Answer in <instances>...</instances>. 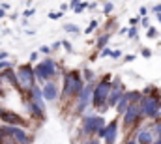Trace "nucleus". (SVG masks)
Instances as JSON below:
<instances>
[{"mask_svg": "<svg viewBox=\"0 0 161 144\" xmlns=\"http://www.w3.org/2000/svg\"><path fill=\"white\" fill-rule=\"evenodd\" d=\"M84 88V80L80 79V71L79 69H71L66 71L62 75V86H60V97L64 103L68 101H75L79 97V94Z\"/></svg>", "mask_w": 161, "mask_h": 144, "instance_id": "f257e3e1", "label": "nucleus"}, {"mask_svg": "<svg viewBox=\"0 0 161 144\" xmlns=\"http://www.w3.org/2000/svg\"><path fill=\"white\" fill-rule=\"evenodd\" d=\"M107 125V120L99 114H84L80 116V127H79V135L80 139H94L96 133L99 129H103Z\"/></svg>", "mask_w": 161, "mask_h": 144, "instance_id": "f03ea898", "label": "nucleus"}, {"mask_svg": "<svg viewBox=\"0 0 161 144\" xmlns=\"http://www.w3.org/2000/svg\"><path fill=\"white\" fill-rule=\"evenodd\" d=\"M32 68H34V79L40 84H45L49 80H56V60H53L51 56L40 60Z\"/></svg>", "mask_w": 161, "mask_h": 144, "instance_id": "7ed1b4c3", "label": "nucleus"}, {"mask_svg": "<svg viewBox=\"0 0 161 144\" xmlns=\"http://www.w3.org/2000/svg\"><path fill=\"white\" fill-rule=\"evenodd\" d=\"M109 94H111V80H107V79L101 77V79L94 84L90 107H94L96 110H99L101 107H107V97H109Z\"/></svg>", "mask_w": 161, "mask_h": 144, "instance_id": "20e7f679", "label": "nucleus"}, {"mask_svg": "<svg viewBox=\"0 0 161 144\" xmlns=\"http://www.w3.org/2000/svg\"><path fill=\"white\" fill-rule=\"evenodd\" d=\"M15 75H17V82H19V92L26 96V92L36 86V79H34V68L26 62L21 64L19 68H15Z\"/></svg>", "mask_w": 161, "mask_h": 144, "instance_id": "39448f33", "label": "nucleus"}, {"mask_svg": "<svg viewBox=\"0 0 161 144\" xmlns=\"http://www.w3.org/2000/svg\"><path fill=\"white\" fill-rule=\"evenodd\" d=\"M159 103H161V94L142 97L141 103H139V112H141V116H142V118H148L150 122L158 120V118H159V114H158Z\"/></svg>", "mask_w": 161, "mask_h": 144, "instance_id": "423d86ee", "label": "nucleus"}, {"mask_svg": "<svg viewBox=\"0 0 161 144\" xmlns=\"http://www.w3.org/2000/svg\"><path fill=\"white\" fill-rule=\"evenodd\" d=\"M0 122L4 125H11V127H23V129H28V120L25 116H21L19 112H13V110H6L0 114Z\"/></svg>", "mask_w": 161, "mask_h": 144, "instance_id": "0eeeda50", "label": "nucleus"}, {"mask_svg": "<svg viewBox=\"0 0 161 144\" xmlns=\"http://www.w3.org/2000/svg\"><path fill=\"white\" fill-rule=\"evenodd\" d=\"M41 96H43V101L45 103H54L58 101L60 97V84L56 80H49L45 84H41Z\"/></svg>", "mask_w": 161, "mask_h": 144, "instance_id": "6e6552de", "label": "nucleus"}, {"mask_svg": "<svg viewBox=\"0 0 161 144\" xmlns=\"http://www.w3.org/2000/svg\"><path fill=\"white\" fill-rule=\"evenodd\" d=\"M118 131H120V120H118V118H113L111 122H107V125H105L103 144H116Z\"/></svg>", "mask_w": 161, "mask_h": 144, "instance_id": "1a4fd4ad", "label": "nucleus"}, {"mask_svg": "<svg viewBox=\"0 0 161 144\" xmlns=\"http://www.w3.org/2000/svg\"><path fill=\"white\" fill-rule=\"evenodd\" d=\"M11 141L15 144H32L34 142V135H30V133H28L26 129H23V127H13Z\"/></svg>", "mask_w": 161, "mask_h": 144, "instance_id": "9d476101", "label": "nucleus"}, {"mask_svg": "<svg viewBox=\"0 0 161 144\" xmlns=\"http://www.w3.org/2000/svg\"><path fill=\"white\" fill-rule=\"evenodd\" d=\"M25 105H26V110H28V114H30V118H32L34 122H45V120H47V112L41 110V108H38L32 101H26V99H25Z\"/></svg>", "mask_w": 161, "mask_h": 144, "instance_id": "9b49d317", "label": "nucleus"}, {"mask_svg": "<svg viewBox=\"0 0 161 144\" xmlns=\"http://www.w3.org/2000/svg\"><path fill=\"white\" fill-rule=\"evenodd\" d=\"M135 142L137 144H152L154 142V137H152V133L148 131V127H141V129L137 131Z\"/></svg>", "mask_w": 161, "mask_h": 144, "instance_id": "f8f14e48", "label": "nucleus"}, {"mask_svg": "<svg viewBox=\"0 0 161 144\" xmlns=\"http://www.w3.org/2000/svg\"><path fill=\"white\" fill-rule=\"evenodd\" d=\"M0 77L6 84H9L11 88H17L19 90V82H17V75H15V69H6V71H0Z\"/></svg>", "mask_w": 161, "mask_h": 144, "instance_id": "ddd939ff", "label": "nucleus"}, {"mask_svg": "<svg viewBox=\"0 0 161 144\" xmlns=\"http://www.w3.org/2000/svg\"><path fill=\"white\" fill-rule=\"evenodd\" d=\"M124 97L129 101V105H139L142 99V94H141V90H125Z\"/></svg>", "mask_w": 161, "mask_h": 144, "instance_id": "4468645a", "label": "nucleus"}, {"mask_svg": "<svg viewBox=\"0 0 161 144\" xmlns=\"http://www.w3.org/2000/svg\"><path fill=\"white\" fill-rule=\"evenodd\" d=\"M124 92L125 90H111V94H109V97H107V107L109 108H114L116 107V103L120 101V97L124 96Z\"/></svg>", "mask_w": 161, "mask_h": 144, "instance_id": "2eb2a0df", "label": "nucleus"}, {"mask_svg": "<svg viewBox=\"0 0 161 144\" xmlns=\"http://www.w3.org/2000/svg\"><path fill=\"white\" fill-rule=\"evenodd\" d=\"M80 79L84 80V84H94V82H97L96 73L92 71L90 68H82V69H80Z\"/></svg>", "mask_w": 161, "mask_h": 144, "instance_id": "dca6fc26", "label": "nucleus"}, {"mask_svg": "<svg viewBox=\"0 0 161 144\" xmlns=\"http://www.w3.org/2000/svg\"><path fill=\"white\" fill-rule=\"evenodd\" d=\"M146 127H148V131L152 133V137H154V139H159V137H161V118L154 120V122H150Z\"/></svg>", "mask_w": 161, "mask_h": 144, "instance_id": "f3484780", "label": "nucleus"}, {"mask_svg": "<svg viewBox=\"0 0 161 144\" xmlns=\"http://www.w3.org/2000/svg\"><path fill=\"white\" fill-rule=\"evenodd\" d=\"M109 41H111V34L103 32L101 36H97V41H96V51H101L105 47H109Z\"/></svg>", "mask_w": 161, "mask_h": 144, "instance_id": "a211bd4d", "label": "nucleus"}, {"mask_svg": "<svg viewBox=\"0 0 161 144\" xmlns=\"http://www.w3.org/2000/svg\"><path fill=\"white\" fill-rule=\"evenodd\" d=\"M68 6H69V8H73V11H75L77 15H80L82 11H86V8H88V2H86V0H84V2L71 0V2H68Z\"/></svg>", "mask_w": 161, "mask_h": 144, "instance_id": "6ab92c4d", "label": "nucleus"}, {"mask_svg": "<svg viewBox=\"0 0 161 144\" xmlns=\"http://www.w3.org/2000/svg\"><path fill=\"white\" fill-rule=\"evenodd\" d=\"M141 94H142V97H146V96H158L159 94V88L156 84H148V86H144L141 90Z\"/></svg>", "mask_w": 161, "mask_h": 144, "instance_id": "aec40b11", "label": "nucleus"}, {"mask_svg": "<svg viewBox=\"0 0 161 144\" xmlns=\"http://www.w3.org/2000/svg\"><path fill=\"white\" fill-rule=\"evenodd\" d=\"M127 105H129V101H127V99H125V97L122 96V97H120V101H118V103H116V107H114V108H116V114H118V118H120L122 114L125 112Z\"/></svg>", "mask_w": 161, "mask_h": 144, "instance_id": "412c9836", "label": "nucleus"}, {"mask_svg": "<svg viewBox=\"0 0 161 144\" xmlns=\"http://www.w3.org/2000/svg\"><path fill=\"white\" fill-rule=\"evenodd\" d=\"M64 30H66L68 34H79V26H77V25H73V23L64 25Z\"/></svg>", "mask_w": 161, "mask_h": 144, "instance_id": "4be33fe9", "label": "nucleus"}, {"mask_svg": "<svg viewBox=\"0 0 161 144\" xmlns=\"http://www.w3.org/2000/svg\"><path fill=\"white\" fill-rule=\"evenodd\" d=\"M6 69H15V64L11 60H4L0 62V71H6Z\"/></svg>", "mask_w": 161, "mask_h": 144, "instance_id": "5701e85b", "label": "nucleus"}, {"mask_svg": "<svg viewBox=\"0 0 161 144\" xmlns=\"http://www.w3.org/2000/svg\"><path fill=\"white\" fill-rule=\"evenodd\" d=\"M97 26H99V23H97L96 19H92V21L88 23V26H86V30H84V32H86V34H92V32H94Z\"/></svg>", "mask_w": 161, "mask_h": 144, "instance_id": "b1692460", "label": "nucleus"}, {"mask_svg": "<svg viewBox=\"0 0 161 144\" xmlns=\"http://www.w3.org/2000/svg\"><path fill=\"white\" fill-rule=\"evenodd\" d=\"M38 60H40V53H38V51H32L30 56H28V64L34 66V64H38Z\"/></svg>", "mask_w": 161, "mask_h": 144, "instance_id": "393cba45", "label": "nucleus"}, {"mask_svg": "<svg viewBox=\"0 0 161 144\" xmlns=\"http://www.w3.org/2000/svg\"><path fill=\"white\" fill-rule=\"evenodd\" d=\"M113 9H114V4H113V2H105V4H103V13H105V15H111Z\"/></svg>", "mask_w": 161, "mask_h": 144, "instance_id": "a878e982", "label": "nucleus"}, {"mask_svg": "<svg viewBox=\"0 0 161 144\" xmlns=\"http://www.w3.org/2000/svg\"><path fill=\"white\" fill-rule=\"evenodd\" d=\"M60 47H62L66 53H73V47H71V43H69L68 39H62V41H60Z\"/></svg>", "mask_w": 161, "mask_h": 144, "instance_id": "bb28decb", "label": "nucleus"}, {"mask_svg": "<svg viewBox=\"0 0 161 144\" xmlns=\"http://www.w3.org/2000/svg\"><path fill=\"white\" fill-rule=\"evenodd\" d=\"M125 37H127V39H137V37H139V30H137V28H127Z\"/></svg>", "mask_w": 161, "mask_h": 144, "instance_id": "cd10ccee", "label": "nucleus"}, {"mask_svg": "<svg viewBox=\"0 0 161 144\" xmlns=\"http://www.w3.org/2000/svg\"><path fill=\"white\" fill-rule=\"evenodd\" d=\"M146 36L150 37V39H154V37L159 36V32H158V28H156V26H150V28L146 30Z\"/></svg>", "mask_w": 161, "mask_h": 144, "instance_id": "c85d7f7f", "label": "nucleus"}, {"mask_svg": "<svg viewBox=\"0 0 161 144\" xmlns=\"http://www.w3.org/2000/svg\"><path fill=\"white\" fill-rule=\"evenodd\" d=\"M111 53H113V49H111V47H105V49H101V51H99V54H97V56H99V58H109V56H111Z\"/></svg>", "mask_w": 161, "mask_h": 144, "instance_id": "c756f323", "label": "nucleus"}, {"mask_svg": "<svg viewBox=\"0 0 161 144\" xmlns=\"http://www.w3.org/2000/svg\"><path fill=\"white\" fill-rule=\"evenodd\" d=\"M139 23H141V26H142V28H146V30L152 26V25H150V21H148V17H141V19H139Z\"/></svg>", "mask_w": 161, "mask_h": 144, "instance_id": "7c9ffc66", "label": "nucleus"}, {"mask_svg": "<svg viewBox=\"0 0 161 144\" xmlns=\"http://www.w3.org/2000/svg\"><path fill=\"white\" fill-rule=\"evenodd\" d=\"M141 56H142V58H150V56H152V49L142 47V49H141Z\"/></svg>", "mask_w": 161, "mask_h": 144, "instance_id": "2f4dec72", "label": "nucleus"}, {"mask_svg": "<svg viewBox=\"0 0 161 144\" xmlns=\"http://www.w3.org/2000/svg\"><path fill=\"white\" fill-rule=\"evenodd\" d=\"M109 58H113V60L122 58V51H120V49H113V53H111V56H109Z\"/></svg>", "mask_w": 161, "mask_h": 144, "instance_id": "473e14b6", "label": "nucleus"}, {"mask_svg": "<svg viewBox=\"0 0 161 144\" xmlns=\"http://www.w3.org/2000/svg\"><path fill=\"white\" fill-rule=\"evenodd\" d=\"M34 13H36V8H28V9H25V11H23V17L26 19V17H32Z\"/></svg>", "mask_w": 161, "mask_h": 144, "instance_id": "72a5a7b5", "label": "nucleus"}, {"mask_svg": "<svg viewBox=\"0 0 161 144\" xmlns=\"http://www.w3.org/2000/svg\"><path fill=\"white\" fill-rule=\"evenodd\" d=\"M146 15H148V8H146V6H141V8H139V19H141V17H146Z\"/></svg>", "mask_w": 161, "mask_h": 144, "instance_id": "f704fd0d", "label": "nucleus"}, {"mask_svg": "<svg viewBox=\"0 0 161 144\" xmlns=\"http://www.w3.org/2000/svg\"><path fill=\"white\" fill-rule=\"evenodd\" d=\"M38 53H40V54H51V49H49V45H41Z\"/></svg>", "mask_w": 161, "mask_h": 144, "instance_id": "c9c22d12", "label": "nucleus"}, {"mask_svg": "<svg viewBox=\"0 0 161 144\" xmlns=\"http://www.w3.org/2000/svg\"><path fill=\"white\" fill-rule=\"evenodd\" d=\"M60 17H62V13H60V11H49V19H53V21H54V19H60Z\"/></svg>", "mask_w": 161, "mask_h": 144, "instance_id": "e433bc0d", "label": "nucleus"}, {"mask_svg": "<svg viewBox=\"0 0 161 144\" xmlns=\"http://www.w3.org/2000/svg\"><path fill=\"white\" fill-rule=\"evenodd\" d=\"M137 25H139V17H131L129 19V28H137Z\"/></svg>", "mask_w": 161, "mask_h": 144, "instance_id": "4c0bfd02", "label": "nucleus"}, {"mask_svg": "<svg viewBox=\"0 0 161 144\" xmlns=\"http://www.w3.org/2000/svg\"><path fill=\"white\" fill-rule=\"evenodd\" d=\"M80 144H103V142H101V141H97V139L94 137V139H86V141H82Z\"/></svg>", "mask_w": 161, "mask_h": 144, "instance_id": "58836bf2", "label": "nucleus"}, {"mask_svg": "<svg viewBox=\"0 0 161 144\" xmlns=\"http://www.w3.org/2000/svg\"><path fill=\"white\" fill-rule=\"evenodd\" d=\"M148 11H152V13L159 15V13H161V4H154V8H152V9H148Z\"/></svg>", "mask_w": 161, "mask_h": 144, "instance_id": "ea45409f", "label": "nucleus"}, {"mask_svg": "<svg viewBox=\"0 0 161 144\" xmlns=\"http://www.w3.org/2000/svg\"><path fill=\"white\" fill-rule=\"evenodd\" d=\"M135 58H137V54H127V56H124V62H125V64H129V62H133Z\"/></svg>", "mask_w": 161, "mask_h": 144, "instance_id": "a19ab883", "label": "nucleus"}, {"mask_svg": "<svg viewBox=\"0 0 161 144\" xmlns=\"http://www.w3.org/2000/svg\"><path fill=\"white\" fill-rule=\"evenodd\" d=\"M4 60H9V53H6V51H0V62H4Z\"/></svg>", "mask_w": 161, "mask_h": 144, "instance_id": "79ce46f5", "label": "nucleus"}, {"mask_svg": "<svg viewBox=\"0 0 161 144\" xmlns=\"http://www.w3.org/2000/svg\"><path fill=\"white\" fill-rule=\"evenodd\" d=\"M49 49H51V53H53V51H56V49H60V41H54Z\"/></svg>", "mask_w": 161, "mask_h": 144, "instance_id": "37998d69", "label": "nucleus"}, {"mask_svg": "<svg viewBox=\"0 0 161 144\" xmlns=\"http://www.w3.org/2000/svg\"><path fill=\"white\" fill-rule=\"evenodd\" d=\"M68 9H69V6H68L66 2H64V4H60V13H64V11H68Z\"/></svg>", "mask_w": 161, "mask_h": 144, "instance_id": "c03bdc74", "label": "nucleus"}, {"mask_svg": "<svg viewBox=\"0 0 161 144\" xmlns=\"http://www.w3.org/2000/svg\"><path fill=\"white\" fill-rule=\"evenodd\" d=\"M0 9L8 11V9H9V4H8V2H2V4H0Z\"/></svg>", "mask_w": 161, "mask_h": 144, "instance_id": "a18cd8bd", "label": "nucleus"}, {"mask_svg": "<svg viewBox=\"0 0 161 144\" xmlns=\"http://www.w3.org/2000/svg\"><path fill=\"white\" fill-rule=\"evenodd\" d=\"M118 34H120V36H125V34H127V26H125V28H120Z\"/></svg>", "mask_w": 161, "mask_h": 144, "instance_id": "49530a36", "label": "nucleus"}, {"mask_svg": "<svg viewBox=\"0 0 161 144\" xmlns=\"http://www.w3.org/2000/svg\"><path fill=\"white\" fill-rule=\"evenodd\" d=\"M97 58H99V56H97V54H96V53H94V54H92V56H90V62H96V60H97Z\"/></svg>", "mask_w": 161, "mask_h": 144, "instance_id": "de8ad7c7", "label": "nucleus"}, {"mask_svg": "<svg viewBox=\"0 0 161 144\" xmlns=\"http://www.w3.org/2000/svg\"><path fill=\"white\" fill-rule=\"evenodd\" d=\"M124 144H137V142H135V139H127V141H124Z\"/></svg>", "mask_w": 161, "mask_h": 144, "instance_id": "09e8293b", "label": "nucleus"}, {"mask_svg": "<svg viewBox=\"0 0 161 144\" xmlns=\"http://www.w3.org/2000/svg\"><path fill=\"white\" fill-rule=\"evenodd\" d=\"M4 139H6V137H4V133H2V129H0V144L4 142Z\"/></svg>", "mask_w": 161, "mask_h": 144, "instance_id": "8fccbe9b", "label": "nucleus"}, {"mask_svg": "<svg viewBox=\"0 0 161 144\" xmlns=\"http://www.w3.org/2000/svg\"><path fill=\"white\" fill-rule=\"evenodd\" d=\"M4 17H6V11H4V9H0V19H4Z\"/></svg>", "mask_w": 161, "mask_h": 144, "instance_id": "3c124183", "label": "nucleus"}, {"mask_svg": "<svg viewBox=\"0 0 161 144\" xmlns=\"http://www.w3.org/2000/svg\"><path fill=\"white\" fill-rule=\"evenodd\" d=\"M152 144H161V137H159V139H154V142H152Z\"/></svg>", "mask_w": 161, "mask_h": 144, "instance_id": "603ef678", "label": "nucleus"}, {"mask_svg": "<svg viewBox=\"0 0 161 144\" xmlns=\"http://www.w3.org/2000/svg\"><path fill=\"white\" fill-rule=\"evenodd\" d=\"M6 96V92H4V88H0V97H4Z\"/></svg>", "mask_w": 161, "mask_h": 144, "instance_id": "864d4df0", "label": "nucleus"}, {"mask_svg": "<svg viewBox=\"0 0 161 144\" xmlns=\"http://www.w3.org/2000/svg\"><path fill=\"white\" fill-rule=\"evenodd\" d=\"M158 23H159V25H161V13H159V15H158Z\"/></svg>", "mask_w": 161, "mask_h": 144, "instance_id": "5fc2aeb1", "label": "nucleus"}]
</instances>
